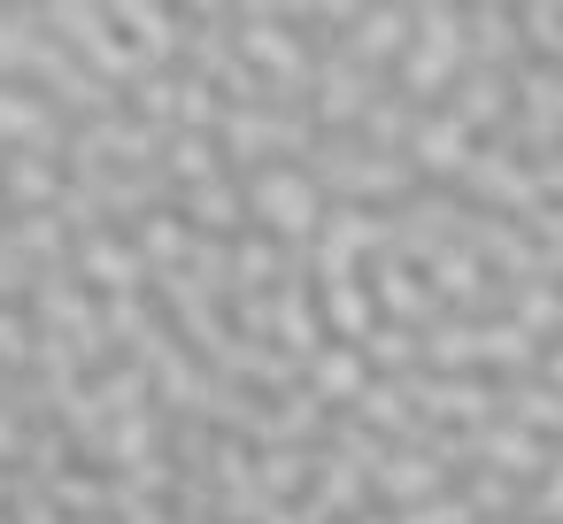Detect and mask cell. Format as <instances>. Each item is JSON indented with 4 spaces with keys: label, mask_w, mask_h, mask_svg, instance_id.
I'll list each match as a JSON object with an SVG mask.
<instances>
[{
    "label": "cell",
    "mask_w": 563,
    "mask_h": 524,
    "mask_svg": "<svg viewBox=\"0 0 563 524\" xmlns=\"http://www.w3.org/2000/svg\"><path fill=\"white\" fill-rule=\"evenodd\" d=\"M363 363H386V370H409L417 363V332H401V324H378L363 347H355Z\"/></svg>",
    "instance_id": "9"
},
{
    "label": "cell",
    "mask_w": 563,
    "mask_h": 524,
    "mask_svg": "<svg viewBox=\"0 0 563 524\" xmlns=\"http://www.w3.org/2000/svg\"><path fill=\"white\" fill-rule=\"evenodd\" d=\"M471 132L448 116V109H424L417 116V132H409V147H401V163H409V178H463L471 170Z\"/></svg>",
    "instance_id": "3"
},
{
    "label": "cell",
    "mask_w": 563,
    "mask_h": 524,
    "mask_svg": "<svg viewBox=\"0 0 563 524\" xmlns=\"http://www.w3.org/2000/svg\"><path fill=\"white\" fill-rule=\"evenodd\" d=\"M78 278L101 286L109 301H132L140 278H147V263H140L132 239H117V232H86V239H78Z\"/></svg>",
    "instance_id": "4"
},
{
    "label": "cell",
    "mask_w": 563,
    "mask_h": 524,
    "mask_svg": "<svg viewBox=\"0 0 563 524\" xmlns=\"http://www.w3.org/2000/svg\"><path fill=\"white\" fill-rule=\"evenodd\" d=\"M440 470H448L440 455H386V462L371 470V486L417 509V501H432V493H440Z\"/></svg>",
    "instance_id": "8"
},
{
    "label": "cell",
    "mask_w": 563,
    "mask_h": 524,
    "mask_svg": "<svg viewBox=\"0 0 563 524\" xmlns=\"http://www.w3.org/2000/svg\"><path fill=\"white\" fill-rule=\"evenodd\" d=\"M163 178H178V186H209V178H224L217 132H170V140H163Z\"/></svg>",
    "instance_id": "7"
},
{
    "label": "cell",
    "mask_w": 563,
    "mask_h": 524,
    "mask_svg": "<svg viewBox=\"0 0 563 524\" xmlns=\"http://www.w3.org/2000/svg\"><path fill=\"white\" fill-rule=\"evenodd\" d=\"M301 378H309V401H317V409H324V401H363L371 363H363L355 347H317V355L301 363Z\"/></svg>",
    "instance_id": "5"
},
{
    "label": "cell",
    "mask_w": 563,
    "mask_h": 524,
    "mask_svg": "<svg viewBox=\"0 0 563 524\" xmlns=\"http://www.w3.org/2000/svg\"><path fill=\"white\" fill-rule=\"evenodd\" d=\"M0 363H32V324L0 301Z\"/></svg>",
    "instance_id": "10"
},
{
    "label": "cell",
    "mask_w": 563,
    "mask_h": 524,
    "mask_svg": "<svg viewBox=\"0 0 563 524\" xmlns=\"http://www.w3.org/2000/svg\"><path fill=\"white\" fill-rule=\"evenodd\" d=\"M532 516H540V524H563V455H548V478H540V493H532Z\"/></svg>",
    "instance_id": "11"
},
{
    "label": "cell",
    "mask_w": 563,
    "mask_h": 524,
    "mask_svg": "<svg viewBox=\"0 0 563 524\" xmlns=\"http://www.w3.org/2000/svg\"><path fill=\"white\" fill-rule=\"evenodd\" d=\"M247 216L271 232V239H317L324 224V186L301 170V163H271L247 178Z\"/></svg>",
    "instance_id": "2"
},
{
    "label": "cell",
    "mask_w": 563,
    "mask_h": 524,
    "mask_svg": "<svg viewBox=\"0 0 563 524\" xmlns=\"http://www.w3.org/2000/svg\"><path fill=\"white\" fill-rule=\"evenodd\" d=\"M240 224H247V186H232V178L186 186V232H209V239H224V232H240Z\"/></svg>",
    "instance_id": "6"
},
{
    "label": "cell",
    "mask_w": 563,
    "mask_h": 524,
    "mask_svg": "<svg viewBox=\"0 0 563 524\" xmlns=\"http://www.w3.org/2000/svg\"><path fill=\"white\" fill-rule=\"evenodd\" d=\"M401 101L432 109L455 78H463V9H409V47H401Z\"/></svg>",
    "instance_id": "1"
},
{
    "label": "cell",
    "mask_w": 563,
    "mask_h": 524,
    "mask_svg": "<svg viewBox=\"0 0 563 524\" xmlns=\"http://www.w3.org/2000/svg\"><path fill=\"white\" fill-rule=\"evenodd\" d=\"M401 524H471V501L455 493V501H417V509H401Z\"/></svg>",
    "instance_id": "12"
}]
</instances>
